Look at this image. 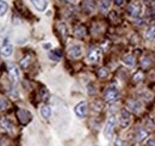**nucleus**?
I'll return each instance as SVG.
<instances>
[{
  "label": "nucleus",
  "instance_id": "obj_1",
  "mask_svg": "<svg viewBox=\"0 0 155 146\" xmlns=\"http://www.w3.org/2000/svg\"><path fill=\"white\" fill-rule=\"evenodd\" d=\"M143 12V5L140 1H134L128 6V15L131 18H137Z\"/></svg>",
  "mask_w": 155,
  "mask_h": 146
},
{
  "label": "nucleus",
  "instance_id": "obj_2",
  "mask_svg": "<svg viewBox=\"0 0 155 146\" xmlns=\"http://www.w3.org/2000/svg\"><path fill=\"white\" fill-rule=\"evenodd\" d=\"M120 96V92L117 89L116 86H110L106 89V91L104 92V99L109 103H112V102H116L117 99L119 98Z\"/></svg>",
  "mask_w": 155,
  "mask_h": 146
},
{
  "label": "nucleus",
  "instance_id": "obj_3",
  "mask_svg": "<svg viewBox=\"0 0 155 146\" xmlns=\"http://www.w3.org/2000/svg\"><path fill=\"white\" fill-rule=\"evenodd\" d=\"M115 126H116V117L112 115V116L109 117V120L105 125V128H104V137H105L106 140H111V138L114 135Z\"/></svg>",
  "mask_w": 155,
  "mask_h": 146
},
{
  "label": "nucleus",
  "instance_id": "obj_4",
  "mask_svg": "<svg viewBox=\"0 0 155 146\" xmlns=\"http://www.w3.org/2000/svg\"><path fill=\"white\" fill-rule=\"evenodd\" d=\"M100 59H101V50L97 47H91L87 53V61L90 64H96L100 61Z\"/></svg>",
  "mask_w": 155,
  "mask_h": 146
},
{
  "label": "nucleus",
  "instance_id": "obj_5",
  "mask_svg": "<svg viewBox=\"0 0 155 146\" xmlns=\"http://www.w3.org/2000/svg\"><path fill=\"white\" fill-rule=\"evenodd\" d=\"M8 75H10V79H11V82H12L13 84H17V83L19 82L20 73L16 65H12V64L8 65Z\"/></svg>",
  "mask_w": 155,
  "mask_h": 146
},
{
  "label": "nucleus",
  "instance_id": "obj_6",
  "mask_svg": "<svg viewBox=\"0 0 155 146\" xmlns=\"http://www.w3.org/2000/svg\"><path fill=\"white\" fill-rule=\"evenodd\" d=\"M131 122V115L128 110H123L120 111V115H119V125L122 128H127Z\"/></svg>",
  "mask_w": 155,
  "mask_h": 146
},
{
  "label": "nucleus",
  "instance_id": "obj_7",
  "mask_svg": "<svg viewBox=\"0 0 155 146\" xmlns=\"http://www.w3.org/2000/svg\"><path fill=\"white\" fill-rule=\"evenodd\" d=\"M74 113H75V115H77L78 117L84 119L87 115V103L85 101L78 103L77 106H75V108H74Z\"/></svg>",
  "mask_w": 155,
  "mask_h": 146
},
{
  "label": "nucleus",
  "instance_id": "obj_8",
  "mask_svg": "<svg viewBox=\"0 0 155 146\" xmlns=\"http://www.w3.org/2000/svg\"><path fill=\"white\" fill-rule=\"evenodd\" d=\"M142 107H143L142 103L140 101H137V99H129L127 102V108H128V110H130L133 113H136V114L142 110Z\"/></svg>",
  "mask_w": 155,
  "mask_h": 146
},
{
  "label": "nucleus",
  "instance_id": "obj_9",
  "mask_svg": "<svg viewBox=\"0 0 155 146\" xmlns=\"http://www.w3.org/2000/svg\"><path fill=\"white\" fill-rule=\"evenodd\" d=\"M68 54H69L71 57H73V59L80 57L81 54H82V47L80 44H73V46H71L69 49H68Z\"/></svg>",
  "mask_w": 155,
  "mask_h": 146
},
{
  "label": "nucleus",
  "instance_id": "obj_10",
  "mask_svg": "<svg viewBox=\"0 0 155 146\" xmlns=\"http://www.w3.org/2000/svg\"><path fill=\"white\" fill-rule=\"evenodd\" d=\"M148 137H149V132H148V129H146L144 127L137 128V130H136V140H137L138 143L144 141Z\"/></svg>",
  "mask_w": 155,
  "mask_h": 146
},
{
  "label": "nucleus",
  "instance_id": "obj_11",
  "mask_svg": "<svg viewBox=\"0 0 155 146\" xmlns=\"http://www.w3.org/2000/svg\"><path fill=\"white\" fill-rule=\"evenodd\" d=\"M32 2V5L35 6V9L39 11V12H43L47 10L48 7V1L47 0H30Z\"/></svg>",
  "mask_w": 155,
  "mask_h": 146
},
{
  "label": "nucleus",
  "instance_id": "obj_12",
  "mask_svg": "<svg viewBox=\"0 0 155 146\" xmlns=\"http://www.w3.org/2000/svg\"><path fill=\"white\" fill-rule=\"evenodd\" d=\"M0 127L2 128L4 130L8 132V133H12L13 132V123L8 119H6V117H4V119L0 120Z\"/></svg>",
  "mask_w": 155,
  "mask_h": 146
},
{
  "label": "nucleus",
  "instance_id": "obj_13",
  "mask_svg": "<svg viewBox=\"0 0 155 146\" xmlns=\"http://www.w3.org/2000/svg\"><path fill=\"white\" fill-rule=\"evenodd\" d=\"M18 117H19L20 122L21 123H28L31 120V114L25 109H20L18 111Z\"/></svg>",
  "mask_w": 155,
  "mask_h": 146
},
{
  "label": "nucleus",
  "instance_id": "obj_14",
  "mask_svg": "<svg viewBox=\"0 0 155 146\" xmlns=\"http://www.w3.org/2000/svg\"><path fill=\"white\" fill-rule=\"evenodd\" d=\"M0 52H1V54L4 55V56H11L12 55V52H13V47H12V44H10L8 42H4V44H2V47H1V49H0Z\"/></svg>",
  "mask_w": 155,
  "mask_h": 146
},
{
  "label": "nucleus",
  "instance_id": "obj_15",
  "mask_svg": "<svg viewBox=\"0 0 155 146\" xmlns=\"http://www.w3.org/2000/svg\"><path fill=\"white\" fill-rule=\"evenodd\" d=\"M82 9L87 12V13H91L96 10V4L93 0H84L82 2Z\"/></svg>",
  "mask_w": 155,
  "mask_h": 146
},
{
  "label": "nucleus",
  "instance_id": "obj_16",
  "mask_svg": "<svg viewBox=\"0 0 155 146\" xmlns=\"http://www.w3.org/2000/svg\"><path fill=\"white\" fill-rule=\"evenodd\" d=\"M123 64L124 65H127L128 67H134L135 66V64H136V61H135V57H134V55H131V54H128V55H125L124 57H123Z\"/></svg>",
  "mask_w": 155,
  "mask_h": 146
},
{
  "label": "nucleus",
  "instance_id": "obj_17",
  "mask_svg": "<svg viewBox=\"0 0 155 146\" xmlns=\"http://www.w3.org/2000/svg\"><path fill=\"white\" fill-rule=\"evenodd\" d=\"M39 113H41V116H42L43 119H45V120H48V119L51 116V109H50L48 106H42Z\"/></svg>",
  "mask_w": 155,
  "mask_h": 146
},
{
  "label": "nucleus",
  "instance_id": "obj_18",
  "mask_svg": "<svg viewBox=\"0 0 155 146\" xmlns=\"http://www.w3.org/2000/svg\"><path fill=\"white\" fill-rule=\"evenodd\" d=\"M144 37L147 40H155V26H149L144 31Z\"/></svg>",
  "mask_w": 155,
  "mask_h": 146
},
{
  "label": "nucleus",
  "instance_id": "obj_19",
  "mask_svg": "<svg viewBox=\"0 0 155 146\" xmlns=\"http://www.w3.org/2000/svg\"><path fill=\"white\" fill-rule=\"evenodd\" d=\"M48 56H49V59H50V60H53V61H58V60L61 59L62 54H61V52H60V50L56 49V50H51V52H49Z\"/></svg>",
  "mask_w": 155,
  "mask_h": 146
},
{
  "label": "nucleus",
  "instance_id": "obj_20",
  "mask_svg": "<svg viewBox=\"0 0 155 146\" xmlns=\"http://www.w3.org/2000/svg\"><path fill=\"white\" fill-rule=\"evenodd\" d=\"M74 34H75V36L81 38V37H84L86 35V29L82 25H78V26H75V29H74Z\"/></svg>",
  "mask_w": 155,
  "mask_h": 146
},
{
  "label": "nucleus",
  "instance_id": "obj_21",
  "mask_svg": "<svg viewBox=\"0 0 155 146\" xmlns=\"http://www.w3.org/2000/svg\"><path fill=\"white\" fill-rule=\"evenodd\" d=\"M110 5H111V2H110V0H100V10H101V12H107L109 11V9H110Z\"/></svg>",
  "mask_w": 155,
  "mask_h": 146
},
{
  "label": "nucleus",
  "instance_id": "obj_22",
  "mask_svg": "<svg viewBox=\"0 0 155 146\" xmlns=\"http://www.w3.org/2000/svg\"><path fill=\"white\" fill-rule=\"evenodd\" d=\"M8 10V5L5 0H0V16H5Z\"/></svg>",
  "mask_w": 155,
  "mask_h": 146
},
{
  "label": "nucleus",
  "instance_id": "obj_23",
  "mask_svg": "<svg viewBox=\"0 0 155 146\" xmlns=\"http://www.w3.org/2000/svg\"><path fill=\"white\" fill-rule=\"evenodd\" d=\"M143 79V73L141 72V71H137V72L133 75V80L135 82V83H138V82H141Z\"/></svg>",
  "mask_w": 155,
  "mask_h": 146
},
{
  "label": "nucleus",
  "instance_id": "obj_24",
  "mask_svg": "<svg viewBox=\"0 0 155 146\" xmlns=\"http://www.w3.org/2000/svg\"><path fill=\"white\" fill-rule=\"evenodd\" d=\"M107 74H109V70H107V68H105V67L99 68V71H98V75H99L100 78H105V77H107Z\"/></svg>",
  "mask_w": 155,
  "mask_h": 146
},
{
  "label": "nucleus",
  "instance_id": "obj_25",
  "mask_svg": "<svg viewBox=\"0 0 155 146\" xmlns=\"http://www.w3.org/2000/svg\"><path fill=\"white\" fill-rule=\"evenodd\" d=\"M29 62H30V56H26V57L21 59V62H20V65H21V67H28Z\"/></svg>",
  "mask_w": 155,
  "mask_h": 146
},
{
  "label": "nucleus",
  "instance_id": "obj_26",
  "mask_svg": "<svg viewBox=\"0 0 155 146\" xmlns=\"http://www.w3.org/2000/svg\"><path fill=\"white\" fill-rule=\"evenodd\" d=\"M141 62H142V65H143L144 67H147V66H149V65L152 64V59H150V57H143V60H142Z\"/></svg>",
  "mask_w": 155,
  "mask_h": 146
},
{
  "label": "nucleus",
  "instance_id": "obj_27",
  "mask_svg": "<svg viewBox=\"0 0 155 146\" xmlns=\"http://www.w3.org/2000/svg\"><path fill=\"white\" fill-rule=\"evenodd\" d=\"M6 107H7V102H6L4 98L0 97V110L6 109Z\"/></svg>",
  "mask_w": 155,
  "mask_h": 146
},
{
  "label": "nucleus",
  "instance_id": "obj_28",
  "mask_svg": "<svg viewBox=\"0 0 155 146\" xmlns=\"http://www.w3.org/2000/svg\"><path fill=\"white\" fill-rule=\"evenodd\" d=\"M115 146H124V141L119 138H117L116 141H115Z\"/></svg>",
  "mask_w": 155,
  "mask_h": 146
},
{
  "label": "nucleus",
  "instance_id": "obj_29",
  "mask_svg": "<svg viewBox=\"0 0 155 146\" xmlns=\"http://www.w3.org/2000/svg\"><path fill=\"white\" fill-rule=\"evenodd\" d=\"M147 145L148 146H155V139H149L147 141Z\"/></svg>",
  "mask_w": 155,
  "mask_h": 146
},
{
  "label": "nucleus",
  "instance_id": "obj_30",
  "mask_svg": "<svg viewBox=\"0 0 155 146\" xmlns=\"http://www.w3.org/2000/svg\"><path fill=\"white\" fill-rule=\"evenodd\" d=\"M115 4H116L117 6H122L124 4V0H115Z\"/></svg>",
  "mask_w": 155,
  "mask_h": 146
},
{
  "label": "nucleus",
  "instance_id": "obj_31",
  "mask_svg": "<svg viewBox=\"0 0 155 146\" xmlns=\"http://www.w3.org/2000/svg\"><path fill=\"white\" fill-rule=\"evenodd\" d=\"M62 1H66V2H69V1H72V0H62Z\"/></svg>",
  "mask_w": 155,
  "mask_h": 146
}]
</instances>
